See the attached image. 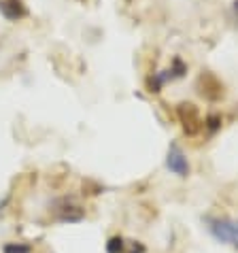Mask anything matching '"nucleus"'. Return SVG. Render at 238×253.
Instances as JSON below:
<instances>
[{
	"mask_svg": "<svg viewBox=\"0 0 238 253\" xmlns=\"http://www.w3.org/2000/svg\"><path fill=\"white\" fill-rule=\"evenodd\" d=\"M102 192V187L94 183V181H83V194H87V196H96V194H100Z\"/></svg>",
	"mask_w": 238,
	"mask_h": 253,
	"instance_id": "obj_13",
	"label": "nucleus"
},
{
	"mask_svg": "<svg viewBox=\"0 0 238 253\" xmlns=\"http://www.w3.org/2000/svg\"><path fill=\"white\" fill-rule=\"evenodd\" d=\"M0 13L9 22H19L28 15V6L24 0H0Z\"/></svg>",
	"mask_w": 238,
	"mask_h": 253,
	"instance_id": "obj_6",
	"label": "nucleus"
},
{
	"mask_svg": "<svg viewBox=\"0 0 238 253\" xmlns=\"http://www.w3.org/2000/svg\"><path fill=\"white\" fill-rule=\"evenodd\" d=\"M164 164H166V170L172 172L174 177H179V179H187L192 174V164H190V160H187V153L183 151V147H181L177 140H172V143L168 145Z\"/></svg>",
	"mask_w": 238,
	"mask_h": 253,
	"instance_id": "obj_3",
	"label": "nucleus"
},
{
	"mask_svg": "<svg viewBox=\"0 0 238 253\" xmlns=\"http://www.w3.org/2000/svg\"><path fill=\"white\" fill-rule=\"evenodd\" d=\"M206 232L217 243L238 249V219L230 215H206L204 219Z\"/></svg>",
	"mask_w": 238,
	"mask_h": 253,
	"instance_id": "obj_1",
	"label": "nucleus"
},
{
	"mask_svg": "<svg viewBox=\"0 0 238 253\" xmlns=\"http://www.w3.org/2000/svg\"><path fill=\"white\" fill-rule=\"evenodd\" d=\"M125 249H128V238H123L121 234L109 236L107 245H104V251L107 253H125Z\"/></svg>",
	"mask_w": 238,
	"mask_h": 253,
	"instance_id": "obj_8",
	"label": "nucleus"
},
{
	"mask_svg": "<svg viewBox=\"0 0 238 253\" xmlns=\"http://www.w3.org/2000/svg\"><path fill=\"white\" fill-rule=\"evenodd\" d=\"M168 75H170V81L172 79H183V77L187 75V64L179 58V55H174L172 58L170 68H168Z\"/></svg>",
	"mask_w": 238,
	"mask_h": 253,
	"instance_id": "obj_10",
	"label": "nucleus"
},
{
	"mask_svg": "<svg viewBox=\"0 0 238 253\" xmlns=\"http://www.w3.org/2000/svg\"><path fill=\"white\" fill-rule=\"evenodd\" d=\"M32 245L28 243H4L2 253H32Z\"/></svg>",
	"mask_w": 238,
	"mask_h": 253,
	"instance_id": "obj_11",
	"label": "nucleus"
},
{
	"mask_svg": "<svg viewBox=\"0 0 238 253\" xmlns=\"http://www.w3.org/2000/svg\"><path fill=\"white\" fill-rule=\"evenodd\" d=\"M125 253H147V247H145V243H141V241H134V238H130V241H128V249H125Z\"/></svg>",
	"mask_w": 238,
	"mask_h": 253,
	"instance_id": "obj_12",
	"label": "nucleus"
},
{
	"mask_svg": "<svg viewBox=\"0 0 238 253\" xmlns=\"http://www.w3.org/2000/svg\"><path fill=\"white\" fill-rule=\"evenodd\" d=\"M53 219L60 223H79L85 219V209L75 198H60L53 205Z\"/></svg>",
	"mask_w": 238,
	"mask_h": 253,
	"instance_id": "obj_4",
	"label": "nucleus"
},
{
	"mask_svg": "<svg viewBox=\"0 0 238 253\" xmlns=\"http://www.w3.org/2000/svg\"><path fill=\"white\" fill-rule=\"evenodd\" d=\"M170 81V75H168V68L166 70H159V73H153L147 77V89H149L151 94H159L164 87V83Z\"/></svg>",
	"mask_w": 238,
	"mask_h": 253,
	"instance_id": "obj_7",
	"label": "nucleus"
},
{
	"mask_svg": "<svg viewBox=\"0 0 238 253\" xmlns=\"http://www.w3.org/2000/svg\"><path fill=\"white\" fill-rule=\"evenodd\" d=\"M196 89L198 94L208 102H219L223 96H226V85L217 79V75L208 73V70H202L198 81H196Z\"/></svg>",
	"mask_w": 238,
	"mask_h": 253,
	"instance_id": "obj_5",
	"label": "nucleus"
},
{
	"mask_svg": "<svg viewBox=\"0 0 238 253\" xmlns=\"http://www.w3.org/2000/svg\"><path fill=\"white\" fill-rule=\"evenodd\" d=\"M232 13H234V19L238 22V0H234V2H232Z\"/></svg>",
	"mask_w": 238,
	"mask_h": 253,
	"instance_id": "obj_14",
	"label": "nucleus"
},
{
	"mask_svg": "<svg viewBox=\"0 0 238 253\" xmlns=\"http://www.w3.org/2000/svg\"><path fill=\"white\" fill-rule=\"evenodd\" d=\"M221 126H223V117L219 113H215V111L204 117V130H206L208 136H215L217 132L221 130Z\"/></svg>",
	"mask_w": 238,
	"mask_h": 253,
	"instance_id": "obj_9",
	"label": "nucleus"
},
{
	"mask_svg": "<svg viewBox=\"0 0 238 253\" xmlns=\"http://www.w3.org/2000/svg\"><path fill=\"white\" fill-rule=\"evenodd\" d=\"M177 119L187 136H198L204 130V119L194 102H179L177 104Z\"/></svg>",
	"mask_w": 238,
	"mask_h": 253,
	"instance_id": "obj_2",
	"label": "nucleus"
}]
</instances>
